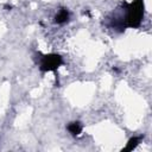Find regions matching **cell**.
<instances>
[{
  "instance_id": "1",
  "label": "cell",
  "mask_w": 152,
  "mask_h": 152,
  "mask_svg": "<svg viewBox=\"0 0 152 152\" xmlns=\"http://www.w3.org/2000/svg\"><path fill=\"white\" fill-rule=\"evenodd\" d=\"M144 17V1L134 0L127 5V13L125 18V26L128 27H138L141 24Z\"/></svg>"
},
{
  "instance_id": "2",
  "label": "cell",
  "mask_w": 152,
  "mask_h": 152,
  "mask_svg": "<svg viewBox=\"0 0 152 152\" xmlns=\"http://www.w3.org/2000/svg\"><path fill=\"white\" fill-rule=\"evenodd\" d=\"M62 64H63V58L59 55H57V53H49V55L43 56V58L40 61L39 69L43 72L56 71Z\"/></svg>"
},
{
  "instance_id": "3",
  "label": "cell",
  "mask_w": 152,
  "mask_h": 152,
  "mask_svg": "<svg viewBox=\"0 0 152 152\" xmlns=\"http://www.w3.org/2000/svg\"><path fill=\"white\" fill-rule=\"evenodd\" d=\"M66 21H69V12L65 8H62L55 17V23L57 24H65Z\"/></svg>"
},
{
  "instance_id": "4",
  "label": "cell",
  "mask_w": 152,
  "mask_h": 152,
  "mask_svg": "<svg viewBox=\"0 0 152 152\" xmlns=\"http://www.w3.org/2000/svg\"><path fill=\"white\" fill-rule=\"evenodd\" d=\"M68 131H69L72 135H78V134L82 132V125H81L78 121L70 122V124L68 125Z\"/></svg>"
},
{
  "instance_id": "5",
  "label": "cell",
  "mask_w": 152,
  "mask_h": 152,
  "mask_svg": "<svg viewBox=\"0 0 152 152\" xmlns=\"http://www.w3.org/2000/svg\"><path fill=\"white\" fill-rule=\"evenodd\" d=\"M140 140H141V138H140V137H133V138H131V139L128 140V142H127L126 147L124 148V151H132V150H134V148L139 145Z\"/></svg>"
}]
</instances>
